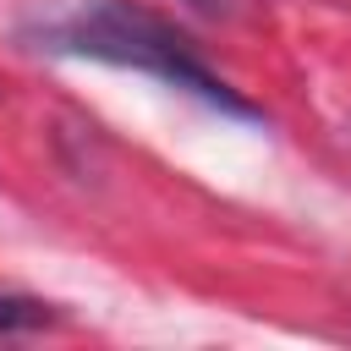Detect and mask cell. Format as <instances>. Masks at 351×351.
<instances>
[{
	"label": "cell",
	"mask_w": 351,
	"mask_h": 351,
	"mask_svg": "<svg viewBox=\"0 0 351 351\" xmlns=\"http://www.w3.org/2000/svg\"><path fill=\"white\" fill-rule=\"evenodd\" d=\"M38 44L44 49H60V55H82V60H104V66H132V71H148L170 88H186L197 93L203 104L225 110V115H258V104H247L225 77H214L197 49L154 11L132 5V0H77L66 5L60 16H49L38 27Z\"/></svg>",
	"instance_id": "1"
},
{
	"label": "cell",
	"mask_w": 351,
	"mask_h": 351,
	"mask_svg": "<svg viewBox=\"0 0 351 351\" xmlns=\"http://www.w3.org/2000/svg\"><path fill=\"white\" fill-rule=\"evenodd\" d=\"M192 5H225V0H192Z\"/></svg>",
	"instance_id": "3"
},
{
	"label": "cell",
	"mask_w": 351,
	"mask_h": 351,
	"mask_svg": "<svg viewBox=\"0 0 351 351\" xmlns=\"http://www.w3.org/2000/svg\"><path fill=\"white\" fill-rule=\"evenodd\" d=\"M44 324H55V307L49 302L0 291V335H22V329H44Z\"/></svg>",
	"instance_id": "2"
}]
</instances>
